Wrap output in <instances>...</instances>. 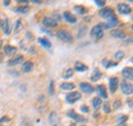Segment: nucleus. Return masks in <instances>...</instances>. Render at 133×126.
Listing matches in <instances>:
<instances>
[{"label": "nucleus", "mask_w": 133, "mask_h": 126, "mask_svg": "<svg viewBox=\"0 0 133 126\" xmlns=\"http://www.w3.org/2000/svg\"><path fill=\"white\" fill-rule=\"evenodd\" d=\"M56 37L58 39H61L62 41L64 42H68V43H71L73 42V36L70 32L66 31V30H59V31L56 33Z\"/></svg>", "instance_id": "f257e3e1"}, {"label": "nucleus", "mask_w": 133, "mask_h": 126, "mask_svg": "<svg viewBox=\"0 0 133 126\" xmlns=\"http://www.w3.org/2000/svg\"><path fill=\"white\" fill-rule=\"evenodd\" d=\"M99 16L103 18H105V20H110L113 16H115V14H114V10L111 7H105V8H102L99 11Z\"/></svg>", "instance_id": "f03ea898"}, {"label": "nucleus", "mask_w": 133, "mask_h": 126, "mask_svg": "<svg viewBox=\"0 0 133 126\" xmlns=\"http://www.w3.org/2000/svg\"><path fill=\"white\" fill-rule=\"evenodd\" d=\"M66 115H68V117H70L71 119H73V120H75L77 122H86V118L81 116V115H79V114H77L74 110H70Z\"/></svg>", "instance_id": "7ed1b4c3"}, {"label": "nucleus", "mask_w": 133, "mask_h": 126, "mask_svg": "<svg viewBox=\"0 0 133 126\" xmlns=\"http://www.w3.org/2000/svg\"><path fill=\"white\" fill-rule=\"evenodd\" d=\"M121 89H122V92L124 95H129L133 93V85L126 82V81H123L122 84H121Z\"/></svg>", "instance_id": "20e7f679"}, {"label": "nucleus", "mask_w": 133, "mask_h": 126, "mask_svg": "<svg viewBox=\"0 0 133 126\" xmlns=\"http://www.w3.org/2000/svg\"><path fill=\"white\" fill-rule=\"evenodd\" d=\"M81 98V95L77 91H74V92H71V93H68L66 96V99L68 103L70 104H74L75 102H77L78 99Z\"/></svg>", "instance_id": "39448f33"}, {"label": "nucleus", "mask_w": 133, "mask_h": 126, "mask_svg": "<svg viewBox=\"0 0 133 126\" xmlns=\"http://www.w3.org/2000/svg\"><path fill=\"white\" fill-rule=\"evenodd\" d=\"M90 34H91V36H93V37H95L97 39L101 38L103 36V31H102V28L100 27V25L94 26L92 28V30L90 31Z\"/></svg>", "instance_id": "423d86ee"}, {"label": "nucleus", "mask_w": 133, "mask_h": 126, "mask_svg": "<svg viewBox=\"0 0 133 126\" xmlns=\"http://www.w3.org/2000/svg\"><path fill=\"white\" fill-rule=\"evenodd\" d=\"M117 9H118V11H119L121 15H129V14L131 12V8H130V6L127 5V4H124V3H120V4H118Z\"/></svg>", "instance_id": "0eeeda50"}, {"label": "nucleus", "mask_w": 133, "mask_h": 126, "mask_svg": "<svg viewBox=\"0 0 133 126\" xmlns=\"http://www.w3.org/2000/svg\"><path fill=\"white\" fill-rule=\"evenodd\" d=\"M79 86H80V89H81L83 92H85V93H91V92H93V91H94L93 86H92V85H90L89 83L81 82Z\"/></svg>", "instance_id": "6e6552de"}, {"label": "nucleus", "mask_w": 133, "mask_h": 126, "mask_svg": "<svg viewBox=\"0 0 133 126\" xmlns=\"http://www.w3.org/2000/svg\"><path fill=\"white\" fill-rule=\"evenodd\" d=\"M122 75L128 80H133V68L132 67H126L122 71Z\"/></svg>", "instance_id": "1a4fd4ad"}, {"label": "nucleus", "mask_w": 133, "mask_h": 126, "mask_svg": "<svg viewBox=\"0 0 133 126\" xmlns=\"http://www.w3.org/2000/svg\"><path fill=\"white\" fill-rule=\"evenodd\" d=\"M42 23H43V25L45 27H48V28H54L57 25L56 21L54 18H51V17H44L43 21H42Z\"/></svg>", "instance_id": "9d476101"}, {"label": "nucleus", "mask_w": 133, "mask_h": 126, "mask_svg": "<svg viewBox=\"0 0 133 126\" xmlns=\"http://www.w3.org/2000/svg\"><path fill=\"white\" fill-rule=\"evenodd\" d=\"M118 84H119V81L116 77H113V78L110 79V90L112 93H114L118 88Z\"/></svg>", "instance_id": "9b49d317"}, {"label": "nucleus", "mask_w": 133, "mask_h": 126, "mask_svg": "<svg viewBox=\"0 0 133 126\" xmlns=\"http://www.w3.org/2000/svg\"><path fill=\"white\" fill-rule=\"evenodd\" d=\"M64 17H65V20H66V22H69V23H71V24H75V23L77 22L76 17L73 16L70 11H65V12H64Z\"/></svg>", "instance_id": "f8f14e48"}, {"label": "nucleus", "mask_w": 133, "mask_h": 126, "mask_svg": "<svg viewBox=\"0 0 133 126\" xmlns=\"http://www.w3.org/2000/svg\"><path fill=\"white\" fill-rule=\"evenodd\" d=\"M33 68H34V65L32 62H26V63L23 65V67H22V71L24 73H29V72H31L33 70Z\"/></svg>", "instance_id": "ddd939ff"}, {"label": "nucleus", "mask_w": 133, "mask_h": 126, "mask_svg": "<svg viewBox=\"0 0 133 126\" xmlns=\"http://www.w3.org/2000/svg\"><path fill=\"white\" fill-rule=\"evenodd\" d=\"M75 70L78 72H85L88 70V67L81 62H76L75 63Z\"/></svg>", "instance_id": "4468645a"}, {"label": "nucleus", "mask_w": 133, "mask_h": 126, "mask_svg": "<svg viewBox=\"0 0 133 126\" xmlns=\"http://www.w3.org/2000/svg\"><path fill=\"white\" fill-rule=\"evenodd\" d=\"M23 60H24V56H22V55H19V56H17V58H14V59H11V60H9V62H8V65L9 66H17L18 64H21L23 62Z\"/></svg>", "instance_id": "2eb2a0df"}, {"label": "nucleus", "mask_w": 133, "mask_h": 126, "mask_svg": "<svg viewBox=\"0 0 133 126\" xmlns=\"http://www.w3.org/2000/svg\"><path fill=\"white\" fill-rule=\"evenodd\" d=\"M111 35L116 37V38H121V39L126 37V34L121 30H113V31H111Z\"/></svg>", "instance_id": "dca6fc26"}, {"label": "nucleus", "mask_w": 133, "mask_h": 126, "mask_svg": "<svg viewBox=\"0 0 133 126\" xmlns=\"http://www.w3.org/2000/svg\"><path fill=\"white\" fill-rule=\"evenodd\" d=\"M97 90H98V93L101 97L103 98H107L108 97V93H107V89H105V86L104 85H98L97 86Z\"/></svg>", "instance_id": "f3484780"}, {"label": "nucleus", "mask_w": 133, "mask_h": 126, "mask_svg": "<svg viewBox=\"0 0 133 126\" xmlns=\"http://www.w3.org/2000/svg\"><path fill=\"white\" fill-rule=\"evenodd\" d=\"M2 29H3L4 34H6V35L10 34V26H9L8 20H4V23L2 24Z\"/></svg>", "instance_id": "a211bd4d"}, {"label": "nucleus", "mask_w": 133, "mask_h": 126, "mask_svg": "<svg viewBox=\"0 0 133 126\" xmlns=\"http://www.w3.org/2000/svg\"><path fill=\"white\" fill-rule=\"evenodd\" d=\"M102 66L105 68V69H109V68H111V67H116L118 64L117 63H114V62H112V61H110V60H102Z\"/></svg>", "instance_id": "6ab92c4d"}, {"label": "nucleus", "mask_w": 133, "mask_h": 126, "mask_svg": "<svg viewBox=\"0 0 133 126\" xmlns=\"http://www.w3.org/2000/svg\"><path fill=\"white\" fill-rule=\"evenodd\" d=\"M38 42H39L43 47H45V48H49L50 46H51L50 41L48 39H46V38H39V39H38Z\"/></svg>", "instance_id": "aec40b11"}, {"label": "nucleus", "mask_w": 133, "mask_h": 126, "mask_svg": "<svg viewBox=\"0 0 133 126\" xmlns=\"http://www.w3.org/2000/svg\"><path fill=\"white\" fill-rule=\"evenodd\" d=\"M61 88L64 90H72L75 88V85L73 83H70V82H65V83L61 84Z\"/></svg>", "instance_id": "412c9836"}, {"label": "nucleus", "mask_w": 133, "mask_h": 126, "mask_svg": "<svg viewBox=\"0 0 133 126\" xmlns=\"http://www.w3.org/2000/svg\"><path fill=\"white\" fill-rule=\"evenodd\" d=\"M101 78V73H100V71L98 69H95L94 71H93V73H92V76H91V80L92 81H97V80H99Z\"/></svg>", "instance_id": "4be33fe9"}, {"label": "nucleus", "mask_w": 133, "mask_h": 126, "mask_svg": "<svg viewBox=\"0 0 133 126\" xmlns=\"http://www.w3.org/2000/svg\"><path fill=\"white\" fill-rule=\"evenodd\" d=\"M92 106H93V108L95 110H98L99 109L100 106H101V99H100L99 97H94L92 99Z\"/></svg>", "instance_id": "5701e85b"}, {"label": "nucleus", "mask_w": 133, "mask_h": 126, "mask_svg": "<svg viewBox=\"0 0 133 126\" xmlns=\"http://www.w3.org/2000/svg\"><path fill=\"white\" fill-rule=\"evenodd\" d=\"M17 51V47L15 46H10V45H6L4 47V52L6 54H11V53H15Z\"/></svg>", "instance_id": "b1692460"}, {"label": "nucleus", "mask_w": 133, "mask_h": 126, "mask_svg": "<svg viewBox=\"0 0 133 126\" xmlns=\"http://www.w3.org/2000/svg\"><path fill=\"white\" fill-rule=\"evenodd\" d=\"M30 10V8H29V6H27V5H25V6H18L16 8V11L17 12H19V14H26V12H28Z\"/></svg>", "instance_id": "393cba45"}, {"label": "nucleus", "mask_w": 133, "mask_h": 126, "mask_svg": "<svg viewBox=\"0 0 133 126\" xmlns=\"http://www.w3.org/2000/svg\"><path fill=\"white\" fill-rule=\"evenodd\" d=\"M117 24H118V20H117L116 16H113L112 18H110V20H108V26H109V28L110 27H114V26H116Z\"/></svg>", "instance_id": "a878e982"}, {"label": "nucleus", "mask_w": 133, "mask_h": 126, "mask_svg": "<svg viewBox=\"0 0 133 126\" xmlns=\"http://www.w3.org/2000/svg\"><path fill=\"white\" fill-rule=\"evenodd\" d=\"M75 10H76L78 14H80V15H84V14L87 12V9H86L84 6H81V5H77V6H75Z\"/></svg>", "instance_id": "bb28decb"}, {"label": "nucleus", "mask_w": 133, "mask_h": 126, "mask_svg": "<svg viewBox=\"0 0 133 126\" xmlns=\"http://www.w3.org/2000/svg\"><path fill=\"white\" fill-rule=\"evenodd\" d=\"M73 74H74V71L72 69H66L65 72H64V77L63 78H66V79L71 78L73 76Z\"/></svg>", "instance_id": "cd10ccee"}, {"label": "nucleus", "mask_w": 133, "mask_h": 126, "mask_svg": "<svg viewBox=\"0 0 133 126\" xmlns=\"http://www.w3.org/2000/svg\"><path fill=\"white\" fill-rule=\"evenodd\" d=\"M124 55H125V54H124V52H123V51H121V50H119V51H117L116 53H115V55H114V56H115V59H116V60L121 61V60L124 58Z\"/></svg>", "instance_id": "c85d7f7f"}, {"label": "nucleus", "mask_w": 133, "mask_h": 126, "mask_svg": "<svg viewBox=\"0 0 133 126\" xmlns=\"http://www.w3.org/2000/svg\"><path fill=\"white\" fill-rule=\"evenodd\" d=\"M103 111H104L107 114L111 113V107H110V104H109L108 102H105V103L103 104Z\"/></svg>", "instance_id": "c756f323"}, {"label": "nucleus", "mask_w": 133, "mask_h": 126, "mask_svg": "<svg viewBox=\"0 0 133 126\" xmlns=\"http://www.w3.org/2000/svg\"><path fill=\"white\" fill-rule=\"evenodd\" d=\"M48 93L50 95H52L54 93V83L53 81H50V85H49V90H48Z\"/></svg>", "instance_id": "7c9ffc66"}, {"label": "nucleus", "mask_w": 133, "mask_h": 126, "mask_svg": "<svg viewBox=\"0 0 133 126\" xmlns=\"http://www.w3.org/2000/svg\"><path fill=\"white\" fill-rule=\"evenodd\" d=\"M22 28H23V26H22V23H21L19 21H17V25H16V29H15V32H16V33H18V32L22 30Z\"/></svg>", "instance_id": "2f4dec72"}, {"label": "nucleus", "mask_w": 133, "mask_h": 126, "mask_svg": "<svg viewBox=\"0 0 133 126\" xmlns=\"http://www.w3.org/2000/svg\"><path fill=\"white\" fill-rule=\"evenodd\" d=\"M95 1V3L98 5V6H104V4H105V0H94Z\"/></svg>", "instance_id": "473e14b6"}, {"label": "nucleus", "mask_w": 133, "mask_h": 126, "mask_svg": "<svg viewBox=\"0 0 133 126\" xmlns=\"http://www.w3.org/2000/svg\"><path fill=\"white\" fill-rule=\"evenodd\" d=\"M126 120H127V116H125V115H123V116H119V117H118V121H119V123L124 122V121H126Z\"/></svg>", "instance_id": "72a5a7b5"}, {"label": "nucleus", "mask_w": 133, "mask_h": 126, "mask_svg": "<svg viewBox=\"0 0 133 126\" xmlns=\"http://www.w3.org/2000/svg\"><path fill=\"white\" fill-rule=\"evenodd\" d=\"M81 111L84 112V113H88V112H89V108H88L87 106H82V107H81Z\"/></svg>", "instance_id": "f704fd0d"}, {"label": "nucleus", "mask_w": 133, "mask_h": 126, "mask_svg": "<svg viewBox=\"0 0 133 126\" xmlns=\"http://www.w3.org/2000/svg\"><path fill=\"white\" fill-rule=\"evenodd\" d=\"M9 121V118L8 117H2V119L0 120V123L1 122H8Z\"/></svg>", "instance_id": "c9c22d12"}, {"label": "nucleus", "mask_w": 133, "mask_h": 126, "mask_svg": "<svg viewBox=\"0 0 133 126\" xmlns=\"http://www.w3.org/2000/svg\"><path fill=\"white\" fill-rule=\"evenodd\" d=\"M16 1L18 2V3H25V4H27L29 2V0H16Z\"/></svg>", "instance_id": "e433bc0d"}, {"label": "nucleus", "mask_w": 133, "mask_h": 126, "mask_svg": "<svg viewBox=\"0 0 133 126\" xmlns=\"http://www.w3.org/2000/svg\"><path fill=\"white\" fill-rule=\"evenodd\" d=\"M9 3H10V0H3V4H4L5 6L9 5Z\"/></svg>", "instance_id": "4c0bfd02"}, {"label": "nucleus", "mask_w": 133, "mask_h": 126, "mask_svg": "<svg viewBox=\"0 0 133 126\" xmlns=\"http://www.w3.org/2000/svg\"><path fill=\"white\" fill-rule=\"evenodd\" d=\"M31 2H33V3H36V4H40L41 3V0H30Z\"/></svg>", "instance_id": "58836bf2"}, {"label": "nucleus", "mask_w": 133, "mask_h": 126, "mask_svg": "<svg viewBox=\"0 0 133 126\" xmlns=\"http://www.w3.org/2000/svg\"><path fill=\"white\" fill-rule=\"evenodd\" d=\"M2 43H3V41H2V40H0V48H1V46H2Z\"/></svg>", "instance_id": "ea45409f"}, {"label": "nucleus", "mask_w": 133, "mask_h": 126, "mask_svg": "<svg viewBox=\"0 0 133 126\" xmlns=\"http://www.w3.org/2000/svg\"><path fill=\"white\" fill-rule=\"evenodd\" d=\"M0 26H2V23H1V20H0Z\"/></svg>", "instance_id": "a19ab883"}, {"label": "nucleus", "mask_w": 133, "mask_h": 126, "mask_svg": "<svg viewBox=\"0 0 133 126\" xmlns=\"http://www.w3.org/2000/svg\"><path fill=\"white\" fill-rule=\"evenodd\" d=\"M0 126H1V125H0Z\"/></svg>", "instance_id": "79ce46f5"}]
</instances>
